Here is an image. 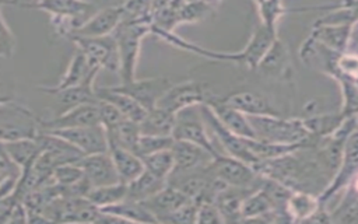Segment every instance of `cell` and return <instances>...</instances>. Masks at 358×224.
Here are the masks:
<instances>
[{"mask_svg":"<svg viewBox=\"0 0 358 224\" xmlns=\"http://www.w3.org/2000/svg\"><path fill=\"white\" fill-rule=\"evenodd\" d=\"M109 154L117 171L119 179L124 183H129L144 171L141 157L129 148L109 144Z\"/></svg>","mask_w":358,"mask_h":224,"instance_id":"7402d4cb","label":"cell"},{"mask_svg":"<svg viewBox=\"0 0 358 224\" xmlns=\"http://www.w3.org/2000/svg\"><path fill=\"white\" fill-rule=\"evenodd\" d=\"M124 11L122 4L110 6L101 10H96L88 20H85L81 25H78L69 38L71 36H106L112 35L117 25L123 21Z\"/></svg>","mask_w":358,"mask_h":224,"instance_id":"4fadbf2b","label":"cell"},{"mask_svg":"<svg viewBox=\"0 0 358 224\" xmlns=\"http://www.w3.org/2000/svg\"><path fill=\"white\" fill-rule=\"evenodd\" d=\"M227 105L241 111L248 116L278 115L266 97L253 91H236L221 98Z\"/></svg>","mask_w":358,"mask_h":224,"instance_id":"ffe728a7","label":"cell"},{"mask_svg":"<svg viewBox=\"0 0 358 224\" xmlns=\"http://www.w3.org/2000/svg\"><path fill=\"white\" fill-rule=\"evenodd\" d=\"M197 214L196 223H224V218L213 200H197Z\"/></svg>","mask_w":358,"mask_h":224,"instance_id":"7bdbcfd3","label":"cell"},{"mask_svg":"<svg viewBox=\"0 0 358 224\" xmlns=\"http://www.w3.org/2000/svg\"><path fill=\"white\" fill-rule=\"evenodd\" d=\"M41 130V118L31 109L13 99L0 105V143L36 139Z\"/></svg>","mask_w":358,"mask_h":224,"instance_id":"277c9868","label":"cell"},{"mask_svg":"<svg viewBox=\"0 0 358 224\" xmlns=\"http://www.w3.org/2000/svg\"><path fill=\"white\" fill-rule=\"evenodd\" d=\"M13 98L11 97H6V95H0V105L1 104H4V102H8V101H11Z\"/></svg>","mask_w":358,"mask_h":224,"instance_id":"bcb514c9","label":"cell"},{"mask_svg":"<svg viewBox=\"0 0 358 224\" xmlns=\"http://www.w3.org/2000/svg\"><path fill=\"white\" fill-rule=\"evenodd\" d=\"M96 95H98V99H105L113 104L126 119L140 123L147 113V109L141 106L136 99H133L127 94L113 90L110 85L96 87Z\"/></svg>","mask_w":358,"mask_h":224,"instance_id":"cb8c5ba5","label":"cell"},{"mask_svg":"<svg viewBox=\"0 0 358 224\" xmlns=\"http://www.w3.org/2000/svg\"><path fill=\"white\" fill-rule=\"evenodd\" d=\"M70 39L73 41L76 48L87 56L94 67H98L99 70L106 69L108 71L116 74L119 73V56L113 35L95 38L71 36Z\"/></svg>","mask_w":358,"mask_h":224,"instance_id":"ba28073f","label":"cell"},{"mask_svg":"<svg viewBox=\"0 0 358 224\" xmlns=\"http://www.w3.org/2000/svg\"><path fill=\"white\" fill-rule=\"evenodd\" d=\"M287 214L291 221H305L315 218L320 210L319 197L310 192L292 190L287 200Z\"/></svg>","mask_w":358,"mask_h":224,"instance_id":"d4e9b609","label":"cell"},{"mask_svg":"<svg viewBox=\"0 0 358 224\" xmlns=\"http://www.w3.org/2000/svg\"><path fill=\"white\" fill-rule=\"evenodd\" d=\"M59 137L64 139L76 148H78L84 155L103 153L109 150V141L106 130L102 125L92 126H80V127H69V129H57V130H46Z\"/></svg>","mask_w":358,"mask_h":224,"instance_id":"8fae6325","label":"cell"},{"mask_svg":"<svg viewBox=\"0 0 358 224\" xmlns=\"http://www.w3.org/2000/svg\"><path fill=\"white\" fill-rule=\"evenodd\" d=\"M187 200L189 197L186 195H183L172 185L166 183L165 188H162L158 193L144 200L143 203L152 213L158 223H166L172 213L176 211Z\"/></svg>","mask_w":358,"mask_h":224,"instance_id":"ac0fdd59","label":"cell"},{"mask_svg":"<svg viewBox=\"0 0 358 224\" xmlns=\"http://www.w3.org/2000/svg\"><path fill=\"white\" fill-rule=\"evenodd\" d=\"M101 210L119 217L123 223H158L143 202L131 200L127 197L119 203L103 207Z\"/></svg>","mask_w":358,"mask_h":224,"instance_id":"4316f807","label":"cell"},{"mask_svg":"<svg viewBox=\"0 0 358 224\" xmlns=\"http://www.w3.org/2000/svg\"><path fill=\"white\" fill-rule=\"evenodd\" d=\"M98 73H99V69L94 67L90 63V60L87 59V56L81 50L77 49L74 56L71 57L64 74L59 80V83L56 85H49V87L41 85V87H38V90L41 92L52 94V92H56V91L63 90V88L80 85V84H83L88 80H95Z\"/></svg>","mask_w":358,"mask_h":224,"instance_id":"9a60e30c","label":"cell"},{"mask_svg":"<svg viewBox=\"0 0 358 224\" xmlns=\"http://www.w3.org/2000/svg\"><path fill=\"white\" fill-rule=\"evenodd\" d=\"M213 6L208 4L206 0H197L189 4H185L178 8V21L179 25L182 24H194L201 21L207 17V14L211 11Z\"/></svg>","mask_w":358,"mask_h":224,"instance_id":"74e56055","label":"cell"},{"mask_svg":"<svg viewBox=\"0 0 358 224\" xmlns=\"http://www.w3.org/2000/svg\"><path fill=\"white\" fill-rule=\"evenodd\" d=\"M357 178H358V126L348 136L345 141L341 161L333 178L330 179L327 186L317 195L320 210H324V204L327 203V200H330L341 189L347 188Z\"/></svg>","mask_w":358,"mask_h":224,"instance_id":"8992f818","label":"cell"},{"mask_svg":"<svg viewBox=\"0 0 358 224\" xmlns=\"http://www.w3.org/2000/svg\"><path fill=\"white\" fill-rule=\"evenodd\" d=\"M257 188H239V186H225L214 197V203L218 207L224 223L225 221H239L241 209L243 200Z\"/></svg>","mask_w":358,"mask_h":224,"instance_id":"44dd1931","label":"cell"},{"mask_svg":"<svg viewBox=\"0 0 358 224\" xmlns=\"http://www.w3.org/2000/svg\"><path fill=\"white\" fill-rule=\"evenodd\" d=\"M85 197L98 209H103L127 197V183L116 182L103 186H94L88 190Z\"/></svg>","mask_w":358,"mask_h":224,"instance_id":"4dcf8cb0","label":"cell"},{"mask_svg":"<svg viewBox=\"0 0 358 224\" xmlns=\"http://www.w3.org/2000/svg\"><path fill=\"white\" fill-rule=\"evenodd\" d=\"M257 69H260L267 76L270 74V76L285 77L289 74L291 66H289L287 49L278 38L273 42L271 48L267 50V53L262 59Z\"/></svg>","mask_w":358,"mask_h":224,"instance_id":"f1b7e54d","label":"cell"},{"mask_svg":"<svg viewBox=\"0 0 358 224\" xmlns=\"http://www.w3.org/2000/svg\"><path fill=\"white\" fill-rule=\"evenodd\" d=\"M0 85H1V81H0Z\"/></svg>","mask_w":358,"mask_h":224,"instance_id":"c3c4849f","label":"cell"},{"mask_svg":"<svg viewBox=\"0 0 358 224\" xmlns=\"http://www.w3.org/2000/svg\"><path fill=\"white\" fill-rule=\"evenodd\" d=\"M274 207L268 195L260 188L253 190L242 203L241 220H257L264 216L273 214Z\"/></svg>","mask_w":358,"mask_h":224,"instance_id":"1f68e13d","label":"cell"},{"mask_svg":"<svg viewBox=\"0 0 358 224\" xmlns=\"http://www.w3.org/2000/svg\"><path fill=\"white\" fill-rule=\"evenodd\" d=\"M95 80H88L80 85L69 87L59 90L56 92H52V95L56 97L57 105H59V112H64L70 108L83 105V104H90V102H96L98 95H96V87H94Z\"/></svg>","mask_w":358,"mask_h":224,"instance_id":"603a6c76","label":"cell"},{"mask_svg":"<svg viewBox=\"0 0 358 224\" xmlns=\"http://www.w3.org/2000/svg\"><path fill=\"white\" fill-rule=\"evenodd\" d=\"M154 0H124L122 3L124 18H152Z\"/></svg>","mask_w":358,"mask_h":224,"instance_id":"ab89813d","label":"cell"},{"mask_svg":"<svg viewBox=\"0 0 358 224\" xmlns=\"http://www.w3.org/2000/svg\"><path fill=\"white\" fill-rule=\"evenodd\" d=\"M355 20L344 21L343 24H330V22H317L312 31V38L327 46L329 49L343 53L348 45Z\"/></svg>","mask_w":358,"mask_h":224,"instance_id":"d6986e66","label":"cell"},{"mask_svg":"<svg viewBox=\"0 0 358 224\" xmlns=\"http://www.w3.org/2000/svg\"><path fill=\"white\" fill-rule=\"evenodd\" d=\"M6 151L13 158V161L20 165V168H25L28 164L34 161V158L39 154L41 147L36 139H20L14 141L3 143Z\"/></svg>","mask_w":358,"mask_h":224,"instance_id":"d6a6232c","label":"cell"},{"mask_svg":"<svg viewBox=\"0 0 358 224\" xmlns=\"http://www.w3.org/2000/svg\"><path fill=\"white\" fill-rule=\"evenodd\" d=\"M21 171L20 165H17L6 151L3 143H0V185L11 179H20Z\"/></svg>","mask_w":358,"mask_h":224,"instance_id":"60d3db41","label":"cell"},{"mask_svg":"<svg viewBox=\"0 0 358 224\" xmlns=\"http://www.w3.org/2000/svg\"><path fill=\"white\" fill-rule=\"evenodd\" d=\"M199 202L189 199L185 204H182L172 216L168 218L166 223H196Z\"/></svg>","mask_w":358,"mask_h":224,"instance_id":"ee69618b","label":"cell"},{"mask_svg":"<svg viewBox=\"0 0 358 224\" xmlns=\"http://www.w3.org/2000/svg\"><path fill=\"white\" fill-rule=\"evenodd\" d=\"M77 162L83 168L84 176L90 182L91 188L122 182L119 179L109 150L103 153L84 155Z\"/></svg>","mask_w":358,"mask_h":224,"instance_id":"5bb4252c","label":"cell"},{"mask_svg":"<svg viewBox=\"0 0 358 224\" xmlns=\"http://www.w3.org/2000/svg\"><path fill=\"white\" fill-rule=\"evenodd\" d=\"M255 3L257 6L262 24L271 32L277 34V21L288 13L282 4V0H255Z\"/></svg>","mask_w":358,"mask_h":224,"instance_id":"e575fe53","label":"cell"},{"mask_svg":"<svg viewBox=\"0 0 358 224\" xmlns=\"http://www.w3.org/2000/svg\"><path fill=\"white\" fill-rule=\"evenodd\" d=\"M172 136L176 140L199 144L210 151L214 157L221 154V151L214 146L208 136L207 125L200 112V105L182 109L175 115V127Z\"/></svg>","mask_w":358,"mask_h":224,"instance_id":"52a82bcc","label":"cell"},{"mask_svg":"<svg viewBox=\"0 0 358 224\" xmlns=\"http://www.w3.org/2000/svg\"><path fill=\"white\" fill-rule=\"evenodd\" d=\"M98 109H99L101 125L105 129H110L115 125H117L122 119H124V116L120 113V111L109 101L98 99Z\"/></svg>","mask_w":358,"mask_h":224,"instance_id":"b9f144b4","label":"cell"},{"mask_svg":"<svg viewBox=\"0 0 358 224\" xmlns=\"http://www.w3.org/2000/svg\"><path fill=\"white\" fill-rule=\"evenodd\" d=\"M175 115L161 106L148 109L143 120L138 123L141 134L172 136L175 127Z\"/></svg>","mask_w":358,"mask_h":224,"instance_id":"484cf974","label":"cell"},{"mask_svg":"<svg viewBox=\"0 0 358 224\" xmlns=\"http://www.w3.org/2000/svg\"><path fill=\"white\" fill-rule=\"evenodd\" d=\"M152 31V18H123L112 34L119 56L120 83L136 80V67L143 39Z\"/></svg>","mask_w":358,"mask_h":224,"instance_id":"6da1fadb","label":"cell"},{"mask_svg":"<svg viewBox=\"0 0 358 224\" xmlns=\"http://www.w3.org/2000/svg\"><path fill=\"white\" fill-rule=\"evenodd\" d=\"M171 150L175 160L173 171H178V172L192 171L196 168L206 167L214 158V155L206 148H203L201 146L190 141H185V140L175 139Z\"/></svg>","mask_w":358,"mask_h":224,"instance_id":"e0dca14e","label":"cell"},{"mask_svg":"<svg viewBox=\"0 0 358 224\" xmlns=\"http://www.w3.org/2000/svg\"><path fill=\"white\" fill-rule=\"evenodd\" d=\"M204 104H207L213 109V112L220 119V122L232 133L242 137H248V139H257L256 132L248 115L227 105L221 98L214 95H210Z\"/></svg>","mask_w":358,"mask_h":224,"instance_id":"2e32d148","label":"cell"},{"mask_svg":"<svg viewBox=\"0 0 358 224\" xmlns=\"http://www.w3.org/2000/svg\"><path fill=\"white\" fill-rule=\"evenodd\" d=\"M213 176L222 181L228 186L260 188L264 176H262L252 165L228 154L215 155L208 164Z\"/></svg>","mask_w":358,"mask_h":224,"instance_id":"5b68a950","label":"cell"},{"mask_svg":"<svg viewBox=\"0 0 358 224\" xmlns=\"http://www.w3.org/2000/svg\"><path fill=\"white\" fill-rule=\"evenodd\" d=\"M105 130L108 134L109 144H116V146L129 148L136 153V147H137L138 139L141 136L138 122L124 118L113 127L105 129Z\"/></svg>","mask_w":358,"mask_h":224,"instance_id":"f546056e","label":"cell"},{"mask_svg":"<svg viewBox=\"0 0 358 224\" xmlns=\"http://www.w3.org/2000/svg\"><path fill=\"white\" fill-rule=\"evenodd\" d=\"M206 1H207V3H208V4H211V6H213V7H214V6H217V4H218V3H221V1H222V0H206Z\"/></svg>","mask_w":358,"mask_h":224,"instance_id":"7dc6e473","label":"cell"},{"mask_svg":"<svg viewBox=\"0 0 358 224\" xmlns=\"http://www.w3.org/2000/svg\"><path fill=\"white\" fill-rule=\"evenodd\" d=\"M14 6L48 13L55 31L67 38L96 11V6L88 0H14Z\"/></svg>","mask_w":358,"mask_h":224,"instance_id":"7a4b0ae2","label":"cell"},{"mask_svg":"<svg viewBox=\"0 0 358 224\" xmlns=\"http://www.w3.org/2000/svg\"><path fill=\"white\" fill-rule=\"evenodd\" d=\"M211 94L206 85L200 81L187 80L178 84H172L157 106H161L172 113H178L182 109L204 104Z\"/></svg>","mask_w":358,"mask_h":224,"instance_id":"9c48e42d","label":"cell"},{"mask_svg":"<svg viewBox=\"0 0 358 224\" xmlns=\"http://www.w3.org/2000/svg\"><path fill=\"white\" fill-rule=\"evenodd\" d=\"M141 160L144 164V169H147L148 172L154 174L158 178L165 179V181H168L169 175L172 174V171L175 168V160H173V154H172L171 148L148 154V155L143 157Z\"/></svg>","mask_w":358,"mask_h":224,"instance_id":"836d02e7","label":"cell"},{"mask_svg":"<svg viewBox=\"0 0 358 224\" xmlns=\"http://www.w3.org/2000/svg\"><path fill=\"white\" fill-rule=\"evenodd\" d=\"M4 4H14V0H0V57L10 59L14 55L17 41L14 34L8 28L6 20L3 18L1 7Z\"/></svg>","mask_w":358,"mask_h":224,"instance_id":"f35d334b","label":"cell"},{"mask_svg":"<svg viewBox=\"0 0 358 224\" xmlns=\"http://www.w3.org/2000/svg\"><path fill=\"white\" fill-rule=\"evenodd\" d=\"M84 171L78 162H67L55 168L49 183L60 186H73L84 179ZM48 185V183H46Z\"/></svg>","mask_w":358,"mask_h":224,"instance_id":"d590c367","label":"cell"},{"mask_svg":"<svg viewBox=\"0 0 358 224\" xmlns=\"http://www.w3.org/2000/svg\"><path fill=\"white\" fill-rule=\"evenodd\" d=\"M259 140L277 144H298L313 140L303 119H285L278 115L249 116Z\"/></svg>","mask_w":358,"mask_h":224,"instance_id":"3957f363","label":"cell"},{"mask_svg":"<svg viewBox=\"0 0 358 224\" xmlns=\"http://www.w3.org/2000/svg\"><path fill=\"white\" fill-rule=\"evenodd\" d=\"M171 85L172 83L168 77H148L136 78L130 83H119L110 87L116 91L127 94L148 111L158 105L159 99Z\"/></svg>","mask_w":358,"mask_h":224,"instance_id":"30bf717a","label":"cell"},{"mask_svg":"<svg viewBox=\"0 0 358 224\" xmlns=\"http://www.w3.org/2000/svg\"><path fill=\"white\" fill-rule=\"evenodd\" d=\"M168 181L144 169L137 178L127 183V199L144 202L165 188Z\"/></svg>","mask_w":358,"mask_h":224,"instance_id":"83f0119b","label":"cell"},{"mask_svg":"<svg viewBox=\"0 0 358 224\" xmlns=\"http://www.w3.org/2000/svg\"><path fill=\"white\" fill-rule=\"evenodd\" d=\"M193 1H197V0H171L168 3V6H171L173 8H179V7H182L185 4H189V3H193Z\"/></svg>","mask_w":358,"mask_h":224,"instance_id":"f6af8a7d","label":"cell"},{"mask_svg":"<svg viewBox=\"0 0 358 224\" xmlns=\"http://www.w3.org/2000/svg\"><path fill=\"white\" fill-rule=\"evenodd\" d=\"M92 125H101L98 101L70 108L46 119L41 118L42 130H57Z\"/></svg>","mask_w":358,"mask_h":224,"instance_id":"7c38bea8","label":"cell"},{"mask_svg":"<svg viewBox=\"0 0 358 224\" xmlns=\"http://www.w3.org/2000/svg\"><path fill=\"white\" fill-rule=\"evenodd\" d=\"M175 139L173 136H151V134H141L136 147V154H138L141 158L161 151L166 148H172Z\"/></svg>","mask_w":358,"mask_h":224,"instance_id":"8d00e7d4","label":"cell"}]
</instances>
